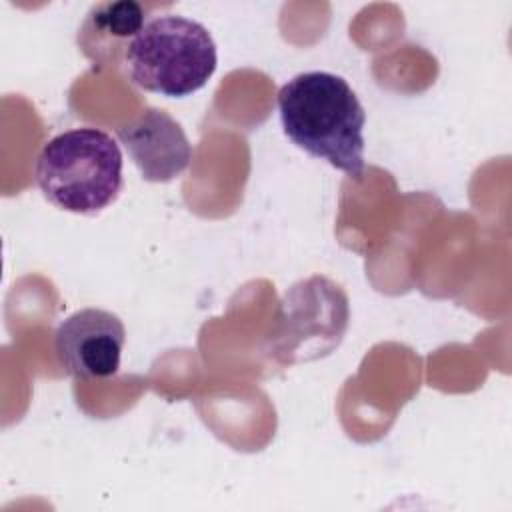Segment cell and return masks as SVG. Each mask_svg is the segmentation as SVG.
<instances>
[{
    "label": "cell",
    "instance_id": "6da1fadb",
    "mask_svg": "<svg viewBox=\"0 0 512 512\" xmlns=\"http://www.w3.org/2000/svg\"><path fill=\"white\" fill-rule=\"evenodd\" d=\"M284 134L308 154L360 178L366 112L350 84L332 72H302L278 92Z\"/></svg>",
    "mask_w": 512,
    "mask_h": 512
},
{
    "label": "cell",
    "instance_id": "7a4b0ae2",
    "mask_svg": "<svg viewBox=\"0 0 512 512\" xmlns=\"http://www.w3.org/2000/svg\"><path fill=\"white\" fill-rule=\"evenodd\" d=\"M34 176L44 198L56 208L98 214L122 190V152L100 128H72L42 146Z\"/></svg>",
    "mask_w": 512,
    "mask_h": 512
},
{
    "label": "cell",
    "instance_id": "3957f363",
    "mask_svg": "<svg viewBox=\"0 0 512 512\" xmlns=\"http://www.w3.org/2000/svg\"><path fill=\"white\" fill-rule=\"evenodd\" d=\"M128 78L142 90L170 98L188 96L216 70V44L196 20L166 14L144 24L124 54Z\"/></svg>",
    "mask_w": 512,
    "mask_h": 512
},
{
    "label": "cell",
    "instance_id": "277c9868",
    "mask_svg": "<svg viewBox=\"0 0 512 512\" xmlns=\"http://www.w3.org/2000/svg\"><path fill=\"white\" fill-rule=\"evenodd\" d=\"M348 326V298L328 278L312 276L294 284L280 302L278 328L270 342L284 362L328 354Z\"/></svg>",
    "mask_w": 512,
    "mask_h": 512
},
{
    "label": "cell",
    "instance_id": "5b68a950",
    "mask_svg": "<svg viewBox=\"0 0 512 512\" xmlns=\"http://www.w3.org/2000/svg\"><path fill=\"white\" fill-rule=\"evenodd\" d=\"M124 342L126 328L116 314L82 308L58 324L54 354L58 364L76 378H110L120 368Z\"/></svg>",
    "mask_w": 512,
    "mask_h": 512
},
{
    "label": "cell",
    "instance_id": "8992f818",
    "mask_svg": "<svg viewBox=\"0 0 512 512\" xmlns=\"http://www.w3.org/2000/svg\"><path fill=\"white\" fill-rule=\"evenodd\" d=\"M118 138L148 182H170L192 160V144L182 126L160 108H144L118 128Z\"/></svg>",
    "mask_w": 512,
    "mask_h": 512
},
{
    "label": "cell",
    "instance_id": "52a82bcc",
    "mask_svg": "<svg viewBox=\"0 0 512 512\" xmlns=\"http://www.w3.org/2000/svg\"><path fill=\"white\" fill-rule=\"evenodd\" d=\"M146 24V8L134 0L94 4L80 30L78 46L94 66H118L128 44Z\"/></svg>",
    "mask_w": 512,
    "mask_h": 512
}]
</instances>
